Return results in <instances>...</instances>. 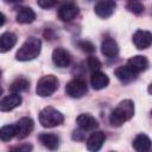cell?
I'll return each instance as SVG.
<instances>
[{
	"mask_svg": "<svg viewBox=\"0 0 152 152\" xmlns=\"http://www.w3.org/2000/svg\"><path fill=\"white\" fill-rule=\"evenodd\" d=\"M132 145L138 152H147L151 148V139L146 134H138Z\"/></svg>",
	"mask_w": 152,
	"mask_h": 152,
	"instance_id": "cell-21",
	"label": "cell"
},
{
	"mask_svg": "<svg viewBox=\"0 0 152 152\" xmlns=\"http://www.w3.org/2000/svg\"><path fill=\"white\" fill-rule=\"evenodd\" d=\"M57 1L58 0H37L38 5L42 8H51L57 4Z\"/></svg>",
	"mask_w": 152,
	"mask_h": 152,
	"instance_id": "cell-27",
	"label": "cell"
},
{
	"mask_svg": "<svg viewBox=\"0 0 152 152\" xmlns=\"http://www.w3.org/2000/svg\"><path fill=\"white\" fill-rule=\"evenodd\" d=\"M6 2H11V4H13V2H19V1H21V0H5Z\"/></svg>",
	"mask_w": 152,
	"mask_h": 152,
	"instance_id": "cell-30",
	"label": "cell"
},
{
	"mask_svg": "<svg viewBox=\"0 0 152 152\" xmlns=\"http://www.w3.org/2000/svg\"><path fill=\"white\" fill-rule=\"evenodd\" d=\"M78 14V7L71 0H66L63 2L58 10V17L63 21H70Z\"/></svg>",
	"mask_w": 152,
	"mask_h": 152,
	"instance_id": "cell-6",
	"label": "cell"
},
{
	"mask_svg": "<svg viewBox=\"0 0 152 152\" xmlns=\"http://www.w3.org/2000/svg\"><path fill=\"white\" fill-rule=\"evenodd\" d=\"M134 115V103L132 100H124L121 101L110 113L109 122L112 126L120 127L126 121L131 120Z\"/></svg>",
	"mask_w": 152,
	"mask_h": 152,
	"instance_id": "cell-1",
	"label": "cell"
},
{
	"mask_svg": "<svg viewBox=\"0 0 152 152\" xmlns=\"http://www.w3.org/2000/svg\"><path fill=\"white\" fill-rule=\"evenodd\" d=\"M109 83V78L106 74L101 72V71H94L90 76V84L95 90H100L103 89L108 86Z\"/></svg>",
	"mask_w": 152,
	"mask_h": 152,
	"instance_id": "cell-17",
	"label": "cell"
},
{
	"mask_svg": "<svg viewBox=\"0 0 152 152\" xmlns=\"http://www.w3.org/2000/svg\"><path fill=\"white\" fill-rule=\"evenodd\" d=\"M12 150H13V151H19V152H28V151L32 150V146L28 145V144H25V145H20V146L13 147Z\"/></svg>",
	"mask_w": 152,
	"mask_h": 152,
	"instance_id": "cell-28",
	"label": "cell"
},
{
	"mask_svg": "<svg viewBox=\"0 0 152 152\" xmlns=\"http://www.w3.org/2000/svg\"><path fill=\"white\" fill-rule=\"evenodd\" d=\"M1 94H2V89L0 88V95H1Z\"/></svg>",
	"mask_w": 152,
	"mask_h": 152,
	"instance_id": "cell-31",
	"label": "cell"
},
{
	"mask_svg": "<svg viewBox=\"0 0 152 152\" xmlns=\"http://www.w3.org/2000/svg\"><path fill=\"white\" fill-rule=\"evenodd\" d=\"M32 129H33V120L28 116L21 118L15 124V137L18 139H24L32 132Z\"/></svg>",
	"mask_w": 152,
	"mask_h": 152,
	"instance_id": "cell-10",
	"label": "cell"
},
{
	"mask_svg": "<svg viewBox=\"0 0 152 152\" xmlns=\"http://www.w3.org/2000/svg\"><path fill=\"white\" fill-rule=\"evenodd\" d=\"M101 52L106 57L113 58V57L118 56V53H119V45L114 39L106 38L101 44Z\"/></svg>",
	"mask_w": 152,
	"mask_h": 152,
	"instance_id": "cell-14",
	"label": "cell"
},
{
	"mask_svg": "<svg viewBox=\"0 0 152 152\" xmlns=\"http://www.w3.org/2000/svg\"><path fill=\"white\" fill-rule=\"evenodd\" d=\"M115 76L118 77V80H120L124 83H128L132 82L137 78L138 72H135L129 65H121L119 68L115 69Z\"/></svg>",
	"mask_w": 152,
	"mask_h": 152,
	"instance_id": "cell-12",
	"label": "cell"
},
{
	"mask_svg": "<svg viewBox=\"0 0 152 152\" xmlns=\"http://www.w3.org/2000/svg\"><path fill=\"white\" fill-rule=\"evenodd\" d=\"M87 65H88L89 70L94 72V71L100 70V68H101V62H100L96 57H94V56H89L88 59H87Z\"/></svg>",
	"mask_w": 152,
	"mask_h": 152,
	"instance_id": "cell-25",
	"label": "cell"
},
{
	"mask_svg": "<svg viewBox=\"0 0 152 152\" xmlns=\"http://www.w3.org/2000/svg\"><path fill=\"white\" fill-rule=\"evenodd\" d=\"M27 87H28V81L26 78H24V77H19V78H17L15 81L12 82L10 89H11L12 93H18L19 94V93L26 90Z\"/></svg>",
	"mask_w": 152,
	"mask_h": 152,
	"instance_id": "cell-22",
	"label": "cell"
},
{
	"mask_svg": "<svg viewBox=\"0 0 152 152\" xmlns=\"http://www.w3.org/2000/svg\"><path fill=\"white\" fill-rule=\"evenodd\" d=\"M21 96L18 93H13L0 101V112H10L21 103Z\"/></svg>",
	"mask_w": 152,
	"mask_h": 152,
	"instance_id": "cell-11",
	"label": "cell"
},
{
	"mask_svg": "<svg viewBox=\"0 0 152 152\" xmlns=\"http://www.w3.org/2000/svg\"><path fill=\"white\" fill-rule=\"evenodd\" d=\"M38 140L44 147L49 150H56L59 145V139L53 133H42L38 135Z\"/></svg>",
	"mask_w": 152,
	"mask_h": 152,
	"instance_id": "cell-19",
	"label": "cell"
},
{
	"mask_svg": "<svg viewBox=\"0 0 152 152\" xmlns=\"http://www.w3.org/2000/svg\"><path fill=\"white\" fill-rule=\"evenodd\" d=\"M133 44L135 45L137 49L139 50H145L147 48H150L151 43H152V34L148 31H144V30H138L135 31V33L133 34Z\"/></svg>",
	"mask_w": 152,
	"mask_h": 152,
	"instance_id": "cell-8",
	"label": "cell"
},
{
	"mask_svg": "<svg viewBox=\"0 0 152 152\" xmlns=\"http://www.w3.org/2000/svg\"><path fill=\"white\" fill-rule=\"evenodd\" d=\"M15 19L18 23L20 24H30L32 21H34L36 19V13L33 12L32 8L30 7H21L19 8V11L17 12Z\"/></svg>",
	"mask_w": 152,
	"mask_h": 152,
	"instance_id": "cell-20",
	"label": "cell"
},
{
	"mask_svg": "<svg viewBox=\"0 0 152 152\" xmlns=\"http://www.w3.org/2000/svg\"><path fill=\"white\" fill-rule=\"evenodd\" d=\"M76 122H77L78 127L84 132L86 131H93L99 126L97 120L94 116H91L90 114H80L76 119Z\"/></svg>",
	"mask_w": 152,
	"mask_h": 152,
	"instance_id": "cell-13",
	"label": "cell"
},
{
	"mask_svg": "<svg viewBox=\"0 0 152 152\" xmlns=\"http://www.w3.org/2000/svg\"><path fill=\"white\" fill-rule=\"evenodd\" d=\"M104 140H106V135L103 132L101 131L94 132L87 140V147L90 151H99L102 147Z\"/></svg>",
	"mask_w": 152,
	"mask_h": 152,
	"instance_id": "cell-16",
	"label": "cell"
},
{
	"mask_svg": "<svg viewBox=\"0 0 152 152\" xmlns=\"http://www.w3.org/2000/svg\"><path fill=\"white\" fill-rule=\"evenodd\" d=\"M40 49H42V42L38 38L30 37L19 48V50L15 53V58L18 61H21V62L34 59L40 53Z\"/></svg>",
	"mask_w": 152,
	"mask_h": 152,
	"instance_id": "cell-2",
	"label": "cell"
},
{
	"mask_svg": "<svg viewBox=\"0 0 152 152\" xmlns=\"http://www.w3.org/2000/svg\"><path fill=\"white\" fill-rule=\"evenodd\" d=\"M5 20H6V18H5V15L0 12V26H2L4 25V23H5Z\"/></svg>",
	"mask_w": 152,
	"mask_h": 152,
	"instance_id": "cell-29",
	"label": "cell"
},
{
	"mask_svg": "<svg viewBox=\"0 0 152 152\" xmlns=\"http://www.w3.org/2000/svg\"><path fill=\"white\" fill-rule=\"evenodd\" d=\"M127 65H129L135 72H141V71H145L147 68H148V59L145 57V56H141V55H137V56H133L131 57L128 61H127Z\"/></svg>",
	"mask_w": 152,
	"mask_h": 152,
	"instance_id": "cell-15",
	"label": "cell"
},
{
	"mask_svg": "<svg viewBox=\"0 0 152 152\" xmlns=\"http://www.w3.org/2000/svg\"><path fill=\"white\" fill-rule=\"evenodd\" d=\"M126 7L134 14H141L144 12V5L140 2V0H128Z\"/></svg>",
	"mask_w": 152,
	"mask_h": 152,
	"instance_id": "cell-24",
	"label": "cell"
},
{
	"mask_svg": "<svg viewBox=\"0 0 152 152\" xmlns=\"http://www.w3.org/2000/svg\"><path fill=\"white\" fill-rule=\"evenodd\" d=\"M58 89V80L53 75H45L43 76L36 87V93L40 97L51 96Z\"/></svg>",
	"mask_w": 152,
	"mask_h": 152,
	"instance_id": "cell-4",
	"label": "cell"
},
{
	"mask_svg": "<svg viewBox=\"0 0 152 152\" xmlns=\"http://www.w3.org/2000/svg\"><path fill=\"white\" fill-rule=\"evenodd\" d=\"M115 7H116V4L114 0H100L95 5L94 11L97 17L106 19V18H109L114 13Z\"/></svg>",
	"mask_w": 152,
	"mask_h": 152,
	"instance_id": "cell-7",
	"label": "cell"
},
{
	"mask_svg": "<svg viewBox=\"0 0 152 152\" xmlns=\"http://www.w3.org/2000/svg\"><path fill=\"white\" fill-rule=\"evenodd\" d=\"M52 62L58 68H66L71 63V56L65 49L56 48L52 52Z\"/></svg>",
	"mask_w": 152,
	"mask_h": 152,
	"instance_id": "cell-9",
	"label": "cell"
},
{
	"mask_svg": "<svg viewBox=\"0 0 152 152\" xmlns=\"http://www.w3.org/2000/svg\"><path fill=\"white\" fill-rule=\"evenodd\" d=\"M64 121V115L53 107H45L39 113V124L45 128L59 126Z\"/></svg>",
	"mask_w": 152,
	"mask_h": 152,
	"instance_id": "cell-3",
	"label": "cell"
},
{
	"mask_svg": "<svg viewBox=\"0 0 152 152\" xmlns=\"http://www.w3.org/2000/svg\"><path fill=\"white\" fill-rule=\"evenodd\" d=\"M65 93L72 99H80L87 93V84L83 80L74 78L65 86Z\"/></svg>",
	"mask_w": 152,
	"mask_h": 152,
	"instance_id": "cell-5",
	"label": "cell"
},
{
	"mask_svg": "<svg viewBox=\"0 0 152 152\" xmlns=\"http://www.w3.org/2000/svg\"><path fill=\"white\" fill-rule=\"evenodd\" d=\"M15 137V125H6L0 128V139L2 141H8Z\"/></svg>",
	"mask_w": 152,
	"mask_h": 152,
	"instance_id": "cell-23",
	"label": "cell"
},
{
	"mask_svg": "<svg viewBox=\"0 0 152 152\" xmlns=\"http://www.w3.org/2000/svg\"><path fill=\"white\" fill-rule=\"evenodd\" d=\"M78 46H80L81 50L84 51V52H88V53H93V52H95V46H94V44L90 43V42H88V40L80 42V43H78Z\"/></svg>",
	"mask_w": 152,
	"mask_h": 152,
	"instance_id": "cell-26",
	"label": "cell"
},
{
	"mask_svg": "<svg viewBox=\"0 0 152 152\" xmlns=\"http://www.w3.org/2000/svg\"><path fill=\"white\" fill-rule=\"evenodd\" d=\"M17 43V34L13 32H5L0 36V53L10 51Z\"/></svg>",
	"mask_w": 152,
	"mask_h": 152,
	"instance_id": "cell-18",
	"label": "cell"
}]
</instances>
